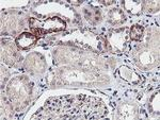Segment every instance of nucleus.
<instances>
[{
    "label": "nucleus",
    "mask_w": 160,
    "mask_h": 120,
    "mask_svg": "<svg viewBox=\"0 0 160 120\" xmlns=\"http://www.w3.org/2000/svg\"><path fill=\"white\" fill-rule=\"evenodd\" d=\"M34 22H37L38 29L42 30L43 33L45 34L46 32H52V31H59V30L64 29L65 27V24L63 21L58 18V17H51V18H48L46 20H43V21H37L35 19H32Z\"/></svg>",
    "instance_id": "f257e3e1"
},
{
    "label": "nucleus",
    "mask_w": 160,
    "mask_h": 120,
    "mask_svg": "<svg viewBox=\"0 0 160 120\" xmlns=\"http://www.w3.org/2000/svg\"><path fill=\"white\" fill-rule=\"evenodd\" d=\"M35 39H37L35 35L31 34V33H22V34H20L19 36L17 37L16 43L20 48L25 49V48H28V47H30L31 45L34 44Z\"/></svg>",
    "instance_id": "f03ea898"
},
{
    "label": "nucleus",
    "mask_w": 160,
    "mask_h": 120,
    "mask_svg": "<svg viewBox=\"0 0 160 120\" xmlns=\"http://www.w3.org/2000/svg\"><path fill=\"white\" fill-rule=\"evenodd\" d=\"M142 33H143V28L140 27V25H133V27L131 28L130 36L132 39L139 40V39H141V37H142Z\"/></svg>",
    "instance_id": "7ed1b4c3"
}]
</instances>
